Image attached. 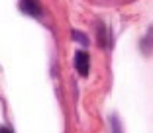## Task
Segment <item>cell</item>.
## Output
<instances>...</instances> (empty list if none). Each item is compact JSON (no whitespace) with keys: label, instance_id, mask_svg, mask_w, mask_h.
<instances>
[{"label":"cell","instance_id":"2","mask_svg":"<svg viewBox=\"0 0 153 133\" xmlns=\"http://www.w3.org/2000/svg\"><path fill=\"white\" fill-rule=\"evenodd\" d=\"M20 8H22V12H26L27 16H41V6L37 0H22L20 2Z\"/></svg>","mask_w":153,"mask_h":133},{"label":"cell","instance_id":"5","mask_svg":"<svg viewBox=\"0 0 153 133\" xmlns=\"http://www.w3.org/2000/svg\"><path fill=\"white\" fill-rule=\"evenodd\" d=\"M0 133H12V129L10 127H0Z\"/></svg>","mask_w":153,"mask_h":133},{"label":"cell","instance_id":"4","mask_svg":"<svg viewBox=\"0 0 153 133\" xmlns=\"http://www.w3.org/2000/svg\"><path fill=\"white\" fill-rule=\"evenodd\" d=\"M112 131H114V133H122V127H120V121H118V117H112Z\"/></svg>","mask_w":153,"mask_h":133},{"label":"cell","instance_id":"3","mask_svg":"<svg viewBox=\"0 0 153 133\" xmlns=\"http://www.w3.org/2000/svg\"><path fill=\"white\" fill-rule=\"evenodd\" d=\"M141 51H143L145 55H151L153 53V26L147 30L145 37L141 39Z\"/></svg>","mask_w":153,"mask_h":133},{"label":"cell","instance_id":"1","mask_svg":"<svg viewBox=\"0 0 153 133\" xmlns=\"http://www.w3.org/2000/svg\"><path fill=\"white\" fill-rule=\"evenodd\" d=\"M88 65H90V61H88L86 51H76V55H75V69H76V72H79L81 76H86L88 75Z\"/></svg>","mask_w":153,"mask_h":133}]
</instances>
